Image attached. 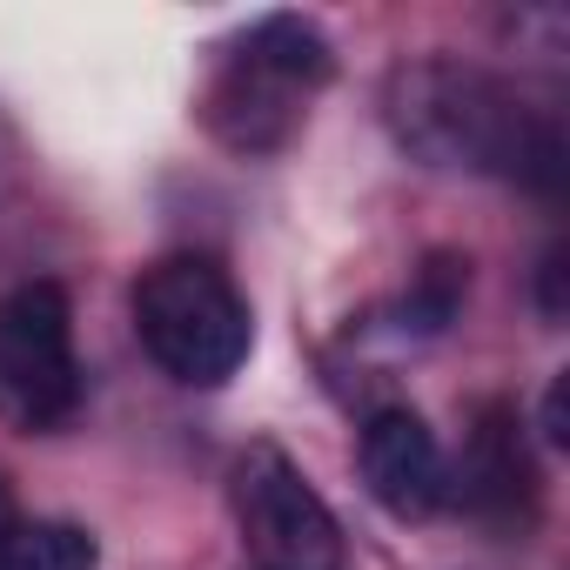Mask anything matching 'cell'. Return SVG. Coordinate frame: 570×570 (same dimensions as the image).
Listing matches in <instances>:
<instances>
[{
    "instance_id": "obj_1",
    "label": "cell",
    "mask_w": 570,
    "mask_h": 570,
    "mask_svg": "<svg viewBox=\"0 0 570 570\" xmlns=\"http://www.w3.org/2000/svg\"><path fill=\"white\" fill-rule=\"evenodd\" d=\"M396 141L430 161V168H463V175H497L523 188H563V128L550 108L517 95V81L470 68V61H403L383 88Z\"/></svg>"
},
{
    "instance_id": "obj_2",
    "label": "cell",
    "mask_w": 570,
    "mask_h": 570,
    "mask_svg": "<svg viewBox=\"0 0 570 570\" xmlns=\"http://www.w3.org/2000/svg\"><path fill=\"white\" fill-rule=\"evenodd\" d=\"M330 41L303 14H268L255 21L215 68L202 95V121L235 155H275L309 115V101L330 81Z\"/></svg>"
},
{
    "instance_id": "obj_3",
    "label": "cell",
    "mask_w": 570,
    "mask_h": 570,
    "mask_svg": "<svg viewBox=\"0 0 570 570\" xmlns=\"http://www.w3.org/2000/svg\"><path fill=\"white\" fill-rule=\"evenodd\" d=\"M135 336L188 390H215L248 363V303L208 255H161L135 282Z\"/></svg>"
},
{
    "instance_id": "obj_4",
    "label": "cell",
    "mask_w": 570,
    "mask_h": 570,
    "mask_svg": "<svg viewBox=\"0 0 570 570\" xmlns=\"http://www.w3.org/2000/svg\"><path fill=\"white\" fill-rule=\"evenodd\" d=\"M228 503H235V523H242L255 570H343L336 510L275 443H255L235 456Z\"/></svg>"
},
{
    "instance_id": "obj_5",
    "label": "cell",
    "mask_w": 570,
    "mask_h": 570,
    "mask_svg": "<svg viewBox=\"0 0 570 570\" xmlns=\"http://www.w3.org/2000/svg\"><path fill=\"white\" fill-rule=\"evenodd\" d=\"M81 403L75 316L61 282H21L0 296V416L21 430H55Z\"/></svg>"
},
{
    "instance_id": "obj_6",
    "label": "cell",
    "mask_w": 570,
    "mask_h": 570,
    "mask_svg": "<svg viewBox=\"0 0 570 570\" xmlns=\"http://www.w3.org/2000/svg\"><path fill=\"white\" fill-rule=\"evenodd\" d=\"M363 483L390 517H430L450 497L443 450L416 410H376L363 423Z\"/></svg>"
},
{
    "instance_id": "obj_7",
    "label": "cell",
    "mask_w": 570,
    "mask_h": 570,
    "mask_svg": "<svg viewBox=\"0 0 570 570\" xmlns=\"http://www.w3.org/2000/svg\"><path fill=\"white\" fill-rule=\"evenodd\" d=\"M523 483H530V463H523L517 423H510L503 410H490L483 430H476L470 450H463V476H456V490H463V503L483 510V517H517Z\"/></svg>"
},
{
    "instance_id": "obj_8",
    "label": "cell",
    "mask_w": 570,
    "mask_h": 570,
    "mask_svg": "<svg viewBox=\"0 0 570 570\" xmlns=\"http://www.w3.org/2000/svg\"><path fill=\"white\" fill-rule=\"evenodd\" d=\"M0 570H95V537L55 517H21L0 537Z\"/></svg>"
},
{
    "instance_id": "obj_9",
    "label": "cell",
    "mask_w": 570,
    "mask_h": 570,
    "mask_svg": "<svg viewBox=\"0 0 570 570\" xmlns=\"http://www.w3.org/2000/svg\"><path fill=\"white\" fill-rule=\"evenodd\" d=\"M14 523H21V510H14V490H8V483H0V537H8Z\"/></svg>"
}]
</instances>
